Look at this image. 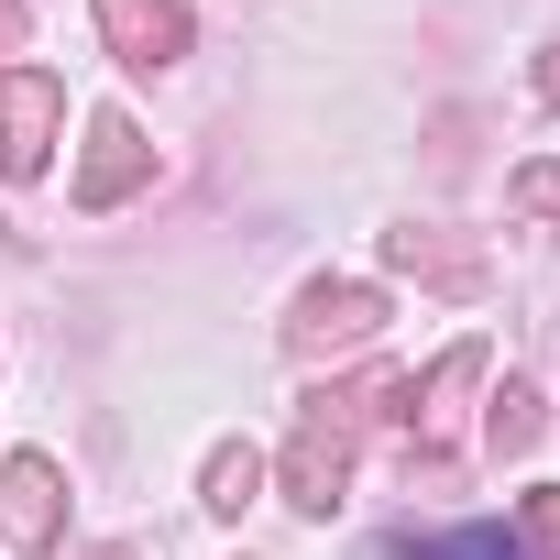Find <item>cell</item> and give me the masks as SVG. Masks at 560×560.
<instances>
[{
	"label": "cell",
	"mask_w": 560,
	"mask_h": 560,
	"mask_svg": "<svg viewBox=\"0 0 560 560\" xmlns=\"http://www.w3.org/2000/svg\"><path fill=\"white\" fill-rule=\"evenodd\" d=\"M429 560H516V549H505V538L483 527V538H451V549H429Z\"/></svg>",
	"instance_id": "cell-1"
}]
</instances>
